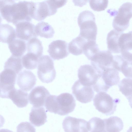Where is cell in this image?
I'll use <instances>...</instances> for the list:
<instances>
[{
  "mask_svg": "<svg viewBox=\"0 0 132 132\" xmlns=\"http://www.w3.org/2000/svg\"><path fill=\"white\" fill-rule=\"evenodd\" d=\"M34 2L26 1L16 3L13 0H1V16L7 21L15 25L23 21H30Z\"/></svg>",
  "mask_w": 132,
  "mask_h": 132,
  "instance_id": "6da1fadb",
  "label": "cell"
},
{
  "mask_svg": "<svg viewBox=\"0 0 132 132\" xmlns=\"http://www.w3.org/2000/svg\"><path fill=\"white\" fill-rule=\"evenodd\" d=\"M94 15L89 11L81 12L78 18V25L80 28L79 36L87 41H96L97 29Z\"/></svg>",
  "mask_w": 132,
  "mask_h": 132,
  "instance_id": "7a4b0ae2",
  "label": "cell"
},
{
  "mask_svg": "<svg viewBox=\"0 0 132 132\" xmlns=\"http://www.w3.org/2000/svg\"><path fill=\"white\" fill-rule=\"evenodd\" d=\"M93 104L99 112L107 116L113 114L116 111L118 98L113 99L105 92H100L96 94L93 99Z\"/></svg>",
  "mask_w": 132,
  "mask_h": 132,
  "instance_id": "3957f363",
  "label": "cell"
},
{
  "mask_svg": "<svg viewBox=\"0 0 132 132\" xmlns=\"http://www.w3.org/2000/svg\"><path fill=\"white\" fill-rule=\"evenodd\" d=\"M37 75L42 82L48 83L55 79L56 73L54 66L53 61L48 55H44L38 60Z\"/></svg>",
  "mask_w": 132,
  "mask_h": 132,
  "instance_id": "277c9868",
  "label": "cell"
},
{
  "mask_svg": "<svg viewBox=\"0 0 132 132\" xmlns=\"http://www.w3.org/2000/svg\"><path fill=\"white\" fill-rule=\"evenodd\" d=\"M132 18V3L126 2L120 7L112 22L114 30L120 32L126 30L129 25L130 19Z\"/></svg>",
  "mask_w": 132,
  "mask_h": 132,
  "instance_id": "5b68a950",
  "label": "cell"
},
{
  "mask_svg": "<svg viewBox=\"0 0 132 132\" xmlns=\"http://www.w3.org/2000/svg\"><path fill=\"white\" fill-rule=\"evenodd\" d=\"M102 74L92 65L85 64L81 65L78 71L79 80L83 85L91 87L93 89L101 78Z\"/></svg>",
  "mask_w": 132,
  "mask_h": 132,
  "instance_id": "8992f818",
  "label": "cell"
},
{
  "mask_svg": "<svg viewBox=\"0 0 132 132\" xmlns=\"http://www.w3.org/2000/svg\"><path fill=\"white\" fill-rule=\"evenodd\" d=\"M17 74L13 71L9 69H4L0 73V97L8 98L11 91L15 88Z\"/></svg>",
  "mask_w": 132,
  "mask_h": 132,
  "instance_id": "52a82bcc",
  "label": "cell"
},
{
  "mask_svg": "<svg viewBox=\"0 0 132 132\" xmlns=\"http://www.w3.org/2000/svg\"><path fill=\"white\" fill-rule=\"evenodd\" d=\"M113 56L109 51H99L90 60L93 67L99 73L103 72L107 68L112 67Z\"/></svg>",
  "mask_w": 132,
  "mask_h": 132,
  "instance_id": "ba28073f",
  "label": "cell"
},
{
  "mask_svg": "<svg viewBox=\"0 0 132 132\" xmlns=\"http://www.w3.org/2000/svg\"><path fill=\"white\" fill-rule=\"evenodd\" d=\"M57 114L60 116L68 115L74 110L76 106V101L71 94L63 93L57 96Z\"/></svg>",
  "mask_w": 132,
  "mask_h": 132,
  "instance_id": "9c48e42d",
  "label": "cell"
},
{
  "mask_svg": "<svg viewBox=\"0 0 132 132\" xmlns=\"http://www.w3.org/2000/svg\"><path fill=\"white\" fill-rule=\"evenodd\" d=\"M72 93L76 100L82 103L90 102L94 96L92 88L81 84L79 80L75 82L72 87Z\"/></svg>",
  "mask_w": 132,
  "mask_h": 132,
  "instance_id": "30bf717a",
  "label": "cell"
},
{
  "mask_svg": "<svg viewBox=\"0 0 132 132\" xmlns=\"http://www.w3.org/2000/svg\"><path fill=\"white\" fill-rule=\"evenodd\" d=\"M47 52L54 60L64 58L69 54L67 43L65 41L60 40H54L51 43Z\"/></svg>",
  "mask_w": 132,
  "mask_h": 132,
  "instance_id": "8fae6325",
  "label": "cell"
},
{
  "mask_svg": "<svg viewBox=\"0 0 132 132\" xmlns=\"http://www.w3.org/2000/svg\"><path fill=\"white\" fill-rule=\"evenodd\" d=\"M62 124L66 132L89 131L88 122L83 119L67 116L64 119Z\"/></svg>",
  "mask_w": 132,
  "mask_h": 132,
  "instance_id": "7c38bea8",
  "label": "cell"
},
{
  "mask_svg": "<svg viewBox=\"0 0 132 132\" xmlns=\"http://www.w3.org/2000/svg\"><path fill=\"white\" fill-rule=\"evenodd\" d=\"M57 11L51 6L47 0L34 3L32 17L37 21H40L48 16L54 15Z\"/></svg>",
  "mask_w": 132,
  "mask_h": 132,
  "instance_id": "4fadbf2b",
  "label": "cell"
},
{
  "mask_svg": "<svg viewBox=\"0 0 132 132\" xmlns=\"http://www.w3.org/2000/svg\"><path fill=\"white\" fill-rule=\"evenodd\" d=\"M50 95L48 91L44 86H39L34 88L29 95V100L30 104L35 107L44 106L46 100Z\"/></svg>",
  "mask_w": 132,
  "mask_h": 132,
  "instance_id": "5bb4252c",
  "label": "cell"
},
{
  "mask_svg": "<svg viewBox=\"0 0 132 132\" xmlns=\"http://www.w3.org/2000/svg\"><path fill=\"white\" fill-rule=\"evenodd\" d=\"M16 37L19 39L28 41L33 37H37L35 26L30 22H20L15 25Z\"/></svg>",
  "mask_w": 132,
  "mask_h": 132,
  "instance_id": "9a60e30c",
  "label": "cell"
},
{
  "mask_svg": "<svg viewBox=\"0 0 132 132\" xmlns=\"http://www.w3.org/2000/svg\"><path fill=\"white\" fill-rule=\"evenodd\" d=\"M36 80L35 76L32 72L24 70L18 74L17 79V84L21 89L28 92L34 87Z\"/></svg>",
  "mask_w": 132,
  "mask_h": 132,
  "instance_id": "2e32d148",
  "label": "cell"
},
{
  "mask_svg": "<svg viewBox=\"0 0 132 132\" xmlns=\"http://www.w3.org/2000/svg\"><path fill=\"white\" fill-rule=\"evenodd\" d=\"M119 42L121 55L126 61H132V31L126 33L123 32Z\"/></svg>",
  "mask_w": 132,
  "mask_h": 132,
  "instance_id": "e0dca14e",
  "label": "cell"
},
{
  "mask_svg": "<svg viewBox=\"0 0 132 132\" xmlns=\"http://www.w3.org/2000/svg\"><path fill=\"white\" fill-rule=\"evenodd\" d=\"M47 116L45 109L43 107L33 106L29 113V119L35 126L39 127L47 121Z\"/></svg>",
  "mask_w": 132,
  "mask_h": 132,
  "instance_id": "ac0fdd59",
  "label": "cell"
},
{
  "mask_svg": "<svg viewBox=\"0 0 132 132\" xmlns=\"http://www.w3.org/2000/svg\"><path fill=\"white\" fill-rule=\"evenodd\" d=\"M9 98L19 108L25 107L29 103L28 94L22 89L15 88L12 90L9 94Z\"/></svg>",
  "mask_w": 132,
  "mask_h": 132,
  "instance_id": "d6986e66",
  "label": "cell"
},
{
  "mask_svg": "<svg viewBox=\"0 0 132 132\" xmlns=\"http://www.w3.org/2000/svg\"><path fill=\"white\" fill-rule=\"evenodd\" d=\"M122 32L114 29L108 34L106 39L108 48L112 53L118 54L121 52L119 42L120 36Z\"/></svg>",
  "mask_w": 132,
  "mask_h": 132,
  "instance_id": "ffe728a7",
  "label": "cell"
},
{
  "mask_svg": "<svg viewBox=\"0 0 132 132\" xmlns=\"http://www.w3.org/2000/svg\"><path fill=\"white\" fill-rule=\"evenodd\" d=\"M102 78L108 89L117 85L120 82L118 71L112 67L108 68L103 72Z\"/></svg>",
  "mask_w": 132,
  "mask_h": 132,
  "instance_id": "44dd1931",
  "label": "cell"
},
{
  "mask_svg": "<svg viewBox=\"0 0 132 132\" xmlns=\"http://www.w3.org/2000/svg\"><path fill=\"white\" fill-rule=\"evenodd\" d=\"M16 32L11 25L7 24H1L0 40L1 42L8 44L16 39Z\"/></svg>",
  "mask_w": 132,
  "mask_h": 132,
  "instance_id": "7402d4cb",
  "label": "cell"
},
{
  "mask_svg": "<svg viewBox=\"0 0 132 132\" xmlns=\"http://www.w3.org/2000/svg\"><path fill=\"white\" fill-rule=\"evenodd\" d=\"M9 48L13 56L21 57L26 50V44L23 40L15 39L9 44Z\"/></svg>",
  "mask_w": 132,
  "mask_h": 132,
  "instance_id": "603a6c76",
  "label": "cell"
},
{
  "mask_svg": "<svg viewBox=\"0 0 132 132\" xmlns=\"http://www.w3.org/2000/svg\"><path fill=\"white\" fill-rule=\"evenodd\" d=\"M87 40L79 36L73 39L68 45V50L69 53L75 55H78L83 53V48Z\"/></svg>",
  "mask_w": 132,
  "mask_h": 132,
  "instance_id": "cb8c5ba5",
  "label": "cell"
},
{
  "mask_svg": "<svg viewBox=\"0 0 132 132\" xmlns=\"http://www.w3.org/2000/svg\"><path fill=\"white\" fill-rule=\"evenodd\" d=\"M35 33L38 36L46 38H52L55 31L52 26L48 23L42 21L38 23L35 27Z\"/></svg>",
  "mask_w": 132,
  "mask_h": 132,
  "instance_id": "d4e9b609",
  "label": "cell"
},
{
  "mask_svg": "<svg viewBox=\"0 0 132 132\" xmlns=\"http://www.w3.org/2000/svg\"><path fill=\"white\" fill-rule=\"evenodd\" d=\"M104 119L105 132H119L123 129V121L118 117L112 116Z\"/></svg>",
  "mask_w": 132,
  "mask_h": 132,
  "instance_id": "484cf974",
  "label": "cell"
},
{
  "mask_svg": "<svg viewBox=\"0 0 132 132\" xmlns=\"http://www.w3.org/2000/svg\"><path fill=\"white\" fill-rule=\"evenodd\" d=\"M27 49L28 52L32 53L39 58L43 54V47L42 42L37 37L32 38L28 41Z\"/></svg>",
  "mask_w": 132,
  "mask_h": 132,
  "instance_id": "4316f807",
  "label": "cell"
},
{
  "mask_svg": "<svg viewBox=\"0 0 132 132\" xmlns=\"http://www.w3.org/2000/svg\"><path fill=\"white\" fill-rule=\"evenodd\" d=\"M21 57L12 55L5 62L4 69H9L14 71L18 75L23 67Z\"/></svg>",
  "mask_w": 132,
  "mask_h": 132,
  "instance_id": "83f0119b",
  "label": "cell"
},
{
  "mask_svg": "<svg viewBox=\"0 0 132 132\" xmlns=\"http://www.w3.org/2000/svg\"><path fill=\"white\" fill-rule=\"evenodd\" d=\"M88 127L89 132H105L104 119L94 117L88 122Z\"/></svg>",
  "mask_w": 132,
  "mask_h": 132,
  "instance_id": "f1b7e54d",
  "label": "cell"
},
{
  "mask_svg": "<svg viewBox=\"0 0 132 132\" xmlns=\"http://www.w3.org/2000/svg\"><path fill=\"white\" fill-rule=\"evenodd\" d=\"M38 58L35 55L28 52L22 58V65L27 69L32 70L36 69L37 65Z\"/></svg>",
  "mask_w": 132,
  "mask_h": 132,
  "instance_id": "f546056e",
  "label": "cell"
},
{
  "mask_svg": "<svg viewBox=\"0 0 132 132\" xmlns=\"http://www.w3.org/2000/svg\"><path fill=\"white\" fill-rule=\"evenodd\" d=\"M100 51L96 41H87L83 48V53L89 60L92 58Z\"/></svg>",
  "mask_w": 132,
  "mask_h": 132,
  "instance_id": "4dcf8cb0",
  "label": "cell"
},
{
  "mask_svg": "<svg viewBox=\"0 0 132 132\" xmlns=\"http://www.w3.org/2000/svg\"><path fill=\"white\" fill-rule=\"evenodd\" d=\"M120 91L126 97L132 93V78H125L118 85Z\"/></svg>",
  "mask_w": 132,
  "mask_h": 132,
  "instance_id": "1f68e13d",
  "label": "cell"
},
{
  "mask_svg": "<svg viewBox=\"0 0 132 132\" xmlns=\"http://www.w3.org/2000/svg\"><path fill=\"white\" fill-rule=\"evenodd\" d=\"M57 96L50 95L46 98L44 106L47 111L57 114V108L56 101Z\"/></svg>",
  "mask_w": 132,
  "mask_h": 132,
  "instance_id": "d6a6232c",
  "label": "cell"
},
{
  "mask_svg": "<svg viewBox=\"0 0 132 132\" xmlns=\"http://www.w3.org/2000/svg\"><path fill=\"white\" fill-rule=\"evenodd\" d=\"M108 0H89L90 7L94 11L100 12L104 10L108 7Z\"/></svg>",
  "mask_w": 132,
  "mask_h": 132,
  "instance_id": "836d02e7",
  "label": "cell"
},
{
  "mask_svg": "<svg viewBox=\"0 0 132 132\" xmlns=\"http://www.w3.org/2000/svg\"><path fill=\"white\" fill-rule=\"evenodd\" d=\"M120 72L125 77L132 78V61H128L124 59L121 67Z\"/></svg>",
  "mask_w": 132,
  "mask_h": 132,
  "instance_id": "e575fe53",
  "label": "cell"
},
{
  "mask_svg": "<svg viewBox=\"0 0 132 132\" xmlns=\"http://www.w3.org/2000/svg\"><path fill=\"white\" fill-rule=\"evenodd\" d=\"M68 0H47L51 6L54 10L57 9L64 5Z\"/></svg>",
  "mask_w": 132,
  "mask_h": 132,
  "instance_id": "d590c367",
  "label": "cell"
},
{
  "mask_svg": "<svg viewBox=\"0 0 132 132\" xmlns=\"http://www.w3.org/2000/svg\"><path fill=\"white\" fill-rule=\"evenodd\" d=\"M34 128L29 122H22L18 126L17 131H21V130H30V131H35V129Z\"/></svg>",
  "mask_w": 132,
  "mask_h": 132,
  "instance_id": "8d00e7d4",
  "label": "cell"
},
{
  "mask_svg": "<svg viewBox=\"0 0 132 132\" xmlns=\"http://www.w3.org/2000/svg\"><path fill=\"white\" fill-rule=\"evenodd\" d=\"M89 0H72V2L75 6L81 7L86 5Z\"/></svg>",
  "mask_w": 132,
  "mask_h": 132,
  "instance_id": "74e56055",
  "label": "cell"
},
{
  "mask_svg": "<svg viewBox=\"0 0 132 132\" xmlns=\"http://www.w3.org/2000/svg\"><path fill=\"white\" fill-rule=\"evenodd\" d=\"M126 98L128 100L130 105L132 108V93Z\"/></svg>",
  "mask_w": 132,
  "mask_h": 132,
  "instance_id": "f35d334b",
  "label": "cell"
},
{
  "mask_svg": "<svg viewBox=\"0 0 132 132\" xmlns=\"http://www.w3.org/2000/svg\"></svg>",
  "mask_w": 132,
  "mask_h": 132,
  "instance_id": "ab89813d",
  "label": "cell"
}]
</instances>
